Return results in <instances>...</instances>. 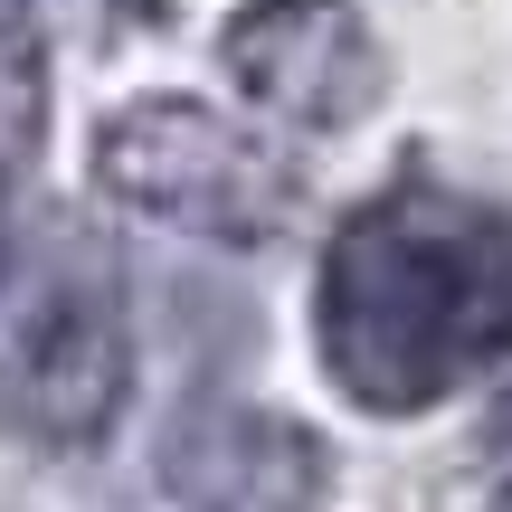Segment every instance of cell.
Instances as JSON below:
<instances>
[{"mask_svg": "<svg viewBox=\"0 0 512 512\" xmlns=\"http://www.w3.org/2000/svg\"><path fill=\"white\" fill-rule=\"evenodd\" d=\"M0 256H10V228H0Z\"/></svg>", "mask_w": 512, "mask_h": 512, "instance_id": "8", "label": "cell"}, {"mask_svg": "<svg viewBox=\"0 0 512 512\" xmlns=\"http://www.w3.org/2000/svg\"><path fill=\"white\" fill-rule=\"evenodd\" d=\"M323 437L247 399L181 408L162 437V494L181 512H313L323 503Z\"/></svg>", "mask_w": 512, "mask_h": 512, "instance_id": "5", "label": "cell"}, {"mask_svg": "<svg viewBox=\"0 0 512 512\" xmlns=\"http://www.w3.org/2000/svg\"><path fill=\"white\" fill-rule=\"evenodd\" d=\"M95 190L133 219H162L181 238H219V247H266L304 200L285 152L200 95L114 105L95 124Z\"/></svg>", "mask_w": 512, "mask_h": 512, "instance_id": "2", "label": "cell"}, {"mask_svg": "<svg viewBox=\"0 0 512 512\" xmlns=\"http://www.w3.org/2000/svg\"><path fill=\"white\" fill-rule=\"evenodd\" d=\"M484 512H512V484H503V494H494V503H484Z\"/></svg>", "mask_w": 512, "mask_h": 512, "instance_id": "7", "label": "cell"}, {"mask_svg": "<svg viewBox=\"0 0 512 512\" xmlns=\"http://www.w3.org/2000/svg\"><path fill=\"white\" fill-rule=\"evenodd\" d=\"M48 133V38L29 0H0V162H29Z\"/></svg>", "mask_w": 512, "mask_h": 512, "instance_id": "6", "label": "cell"}, {"mask_svg": "<svg viewBox=\"0 0 512 512\" xmlns=\"http://www.w3.org/2000/svg\"><path fill=\"white\" fill-rule=\"evenodd\" d=\"M133 389V332L95 266H38L0 285V427L38 446H95Z\"/></svg>", "mask_w": 512, "mask_h": 512, "instance_id": "3", "label": "cell"}, {"mask_svg": "<svg viewBox=\"0 0 512 512\" xmlns=\"http://www.w3.org/2000/svg\"><path fill=\"white\" fill-rule=\"evenodd\" d=\"M313 351L370 418H418L475 389L512 351V219L446 181H389L323 247Z\"/></svg>", "mask_w": 512, "mask_h": 512, "instance_id": "1", "label": "cell"}, {"mask_svg": "<svg viewBox=\"0 0 512 512\" xmlns=\"http://www.w3.org/2000/svg\"><path fill=\"white\" fill-rule=\"evenodd\" d=\"M219 67L294 133H351L389 95V48L351 0H247L219 29Z\"/></svg>", "mask_w": 512, "mask_h": 512, "instance_id": "4", "label": "cell"}]
</instances>
